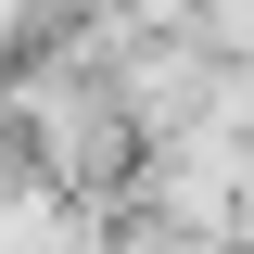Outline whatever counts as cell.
<instances>
[{"label":"cell","mask_w":254,"mask_h":254,"mask_svg":"<svg viewBox=\"0 0 254 254\" xmlns=\"http://www.w3.org/2000/svg\"><path fill=\"white\" fill-rule=\"evenodd\" d=\"M0 140H13L26 165H51L76 203L140 165L127 89H115V64H89V51H26V64H13V76H0Z\"/></svg>","instance_id":"1"},{"label":"cell","mask_w":254,"mask_h":254,"mask_svg":"<svg viewBox=\"0 0 254 254\" xmlns=\"http://www.w3.org/2000/svg\"><path fill=\"white\" fill-rule=\"evenodd\" d=\"M140 216L190 229V242H254V127H190V140H153L140 153Z\"/></svg>","instance_id":"2"},{"label":"cell","mask_w":254,"mask_h":254,"mask_svg":"<svg viewBox=\"0 0 254 254\" xmlns=\"http://www.w3.org/2000/svg\"><path fill=\"white\" fill-rule=\"evenodd\" d=\"M76 254H140V242H127V229H89V242H76Z\"/></svg>","instance_id":"3"}]
</instances>
